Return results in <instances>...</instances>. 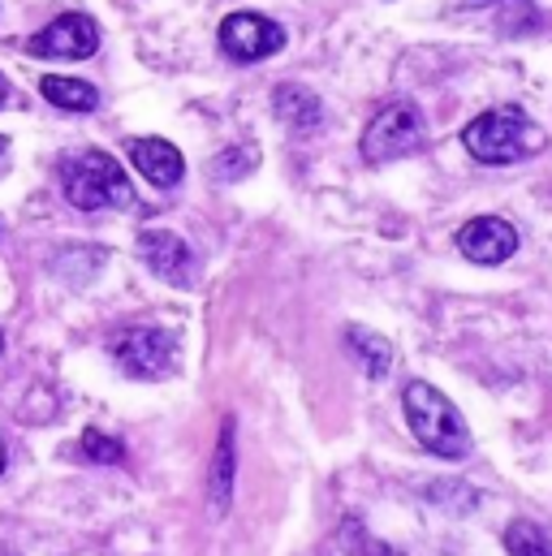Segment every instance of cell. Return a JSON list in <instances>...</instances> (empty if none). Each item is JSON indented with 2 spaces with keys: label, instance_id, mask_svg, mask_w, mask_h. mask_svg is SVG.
I'll list each match as a JSON object with an SVG mask.
<instances>
[{
  "label": "cell",
  "instance_id": "8",
  "mask_svg": "<svg viewBox=\"0 0 552 556\" xmlns=\"http://www.w3.org/2000/svg\"><path fill=\"white\" fill-rule=\"evenodd\" d=\"M457 251L471 260V264H505L514 251H518V229L501 216H475L457 229Z\"/></svg>",
  "mask_w": 552,
  "mask_h": 556
},
{
  "label": "cell",
  "instance_id": "16",
  "mask_svg": "<svg viewBox=\"0 0 552 556\" xmlns=\"http://www.w3.org/2000/svg\"><path fill=\"white\" fill-rule=\"evenodd\" d=\"M255 164H260V155H255L251 147H229L225 155H216V160L208 164V173H212L216 181H238V177H247Z\"/></svg>",
  "mask_w": 552,
  "mask_h": 556
},
{
  "label": "cell",
  "instance_id": "15",
  "mask_svg": "<svg viewBox=\"0 0 552 556\" xmlns=\"http://www.w3.org/2000/svg\"><path fill=\"white\" fill-rule=\"evenodd\" d=\"M505 548L510 556H552V540L536 527V522H510L505 527Z\"/></svg>",
  "mask_w": 552,
  "mask_h": 556
},
{
  "label": "cell",
  "instance_id": "2",
  "mask_svg": "<svg viewBox=\"0 0 552 556\" xmlns=\"http://www.w3.org/2000/svg\"><path fill=\"white\" fill-rule=\"evenodd\" d=\"M61 190L78 212H104V207H135V186L122 173V164L109 151H74L61 160Z\"/></svg>",
  "mask_w": 552,
  "mask_h": 556
},
{
  "label": "cell",
  "instance_id": "17",
  "mask_svg": "<svg viewBox=\"0 0 552 556\" xmlns=\"http://www.w3.org/2000/svg\"><path fill=\"white\" fill-rule=\"evenodd\" d=\"M83 453L91 457V462H104V466H117L122 457H126V448H122V440H113V435H104V431H83Z\"/></svg>",
  "mask_w": 552,
  "mask_h": 556
},
{
  "label": "cell",
  "instance_id": "13",
  "mask_svg": "<svg viewBox=\"0 0 552 556\" xmlns=\"http://www.w3.org/2000/svg\"><path fill=\"white\" fill-rule=\"evenodd\" d=\"M39 91L48 104H57L61 113H91L100 104V91L87 83V78H65V74H52V78H39Z\"/></svg>",
  "mask_w": 552,
  "mask_h": 556
},
{
  "label": "cell",
  "instance_id": "5",
  "mask_svg": "<svg viewBox=\"0 0 552 556\" xmlns=\"http://www.w3.org/2000/svg\"><path fill=\"white\" fill-rule=\"evenodd\" d=\"M285 48V26L264 17V13H229L221 22V52L238 65H255V61H268Z\"/></svg>",
  "mask_w": 552,
  "mask_h": 556
},
{
  "label": "cell",
  "instance_id": "14",
  "mask_svg": "<svg viewBox=\"0 0 552 556\" xmlns=\"http://www.w3.org/2000/svg\"><path fill=\"white\" fill-rule=\"evenodd\" d=\"M346 341H350L354 358L363 363L367 380H389V371H393V345H389L380 332L354 324V328H346Z\"/></svg>",
  "mask_w": 552,
  "mask_h": 556
},
{
  "label": "cell",
  "instance_id": "18",
  "mask_svg": "<svg viewBox=\"0 0 552 556\" xmlns=\"http://www.w3.org/2000/svg\"><path fill=\"white\" fill-rule=\"evenodd\" d=\"M363 556H402V553H393L389 544H367V553Z\"/></svg>",
  "mask_w": 552,
  "mask_h": 556
},
{
  "label": "cell",
  "instance_id": "10",
  "mask_svg": "<svg viewBox=\"0 0 552 556\" xmlns=\"http://www.w3.org/2000/svg\"><path fill=\"white\" fill-rule=\"evenodd\" d=\"M234 470H238V422L225 418L221 444H216V457H212V475H208V514H212V518H225V514H229V501H234Z\"/></svg>",
  "mask_w": 552,
  "mask_h": 556
},
{
  "label": "cell",
  "instance_id": "7",
  "mask_svg": "<svg viewBox=\"0 0 552 556\" xmlns=\"http://www.w3.org/2000/svg\"><path fill=\"white\" fill-rule=\"evenodd\" d=\"M96 48H100V26L87 13H61L43 30H35L26 43L30 56H52V61H83Z\"/></svg>",
  "mask_w": 552,
  "mask_h": 556
},
{
  "label": "cell",
  "instance_id": "19",
  "mask_svg": "<svg viewBox=\"0 0 552 556\" xmlns=\"http://www.w3.org/2000/svg\"><path fill=\"white\" fill-rule=\"evenodd\" d=\"M453 4H457V9H462V4H466V9H484V4H497V0H453Z\"/></svg>",
  "mask_w": 552,
  "mask_h": 556
},
{
  "label": "cell",
  "instance_id": "22",
  "mask_svg": "<svg viewBox=\"0 0 552 556\" xmlns=\"http://www.w3.org/2000/svg\"><path fill=\"white\" fill-rule=\"evenodd\" d=\"M0 354H4V332H0Z\"/></svg>",
  "mask_w": 552,
  "mask_h": 556
},
{
  "label": "cell",
  "instance_id": "3",
  "mask_svg": "<svg viewBox=\"0 0 552 556\" xmlns=\"http://www.w3.org/2000/svg\"><path fill=\"white\" fill-rule=\"evenodd\" d=\"M402 410H406V422H411L414 440L436 453V457H449V462H462L471 453V431L457 415V406L431 389L427 380H411L402 389Z\"/></svg>",
  "mask_w": 552,
  "mask_h": 556
},
{
  "label": "cell",
  "instance_id": "6",
  "mask_svg": "<svg viewBox=\"0 0 552 556\" xmlns=\"http://www.w3.org/2000/svg\"><path fill=\"white\" fill-rule=\"evenodd\" d=\"M113 358L135 380H160L177 363V341L164 328H126L113 337Z\"/></svg>",
  "mask_w": 552,
  "mask_h": 556
},
{
  "label": "cell",
  "instance_id": "9",
  "mask_svg": "<svg viewBox=\"0 0 552 556\" xmlns=\"http://www.w3.org/2000/svg\"><path fill=\"white\" fill-rule=\"evenodd\" d=\"M138 260L160 280H168L177 289H186L195 280V255H190V247L177 233H168V229H142L138 233Z\"/></svg>",
  "mask_w": 552,
  "mask_h": 556
},
{
  "label": "cell",
  "instance_id": "20",
  "mask_svg": "<svg viewBox=\"0 0 552 556\" xmlns=\"http://www.w3.org/2000/svg\"><path fill=\"white\" fill-rule=\"evenodd\" d=\"M9 100V83H4V74H0V104Z\"/></svg>",
  "mask_w": 552,
  "mask_h": 556
},
{
  "label": "cell",
  "instance_id": "12",
  "mask_svg": "<svg viewBox=\"0 0 552 556\" xmlns=\"http://www.w3.org/2000/svg\"><path fill=\"white\" fill-rule=\"evenodd\" d=\"M273 109H276V117H280L285 126H293V130H315V126L324 122L319 96L306 91V87H298V83H280V87H276Z\"/></svg>",
  "mask_w": 552,
  "mask_h": 556
},
{
  "label": "cell",
  "instance_id": "1",
  "mask_svg": "<svg viewBox=\"0 0 552 556\" xmlns=\"http://www.w3.org/2000/svg\"><path fill=\"white\" fill-rule=\"evenodd\" d=\"M462 147L479 160V164H518V160H531L549 147V135L518 109V104H505V109H492V113H479L466 130H462Z\"/></svg>",
  "mask_w": 552,
  "mask_h": 556
},
{
  "label": "cell",
  "instance_id": "4",
  "mask_svg": "<svg viewBox=\"0 0 552 556\" xmlns=\"http://www.w3.org/2000/svg\"><path fill=\"white\" fill-rule=\"evenodd\" d=\"M423 142H427V122H423L418 104L393 100V104H385V109L367 122L359 147H363V160H367V164H389V160L414 155Z\"/></svg>",
  "mask_w": 552,
  "mask_h": 556
},
{
  "label": "cell",
  "instance_id": "21",
  "mask_svg": "<svg viewBox=\"0 0 552 556\" xmlns=\"http://www.w3.org/2000/svg\"><path fill=\"white\" fill-rule=\"evenodd\" d=\"M0 475H4V440H0Z\"/></svg>",
  "mask_w": 552,
  "mask_h": 556
},
{
  "label": "cell",
  "instance_id": "11",
  "mask_svg": "<svg viewBox=\"0 0 552 556\" xmlns=\"http://www.w3.org/2000/svg\"><path fill=\"white\" fill-rule=\"evenodd\" d=\"M130 160H135L138 173L160 190H173L186 177V160L168 139H135L130 142Z\"/></svg>",
  "mask_w": 552,
  "mask_h": 556
}]
</instances>
